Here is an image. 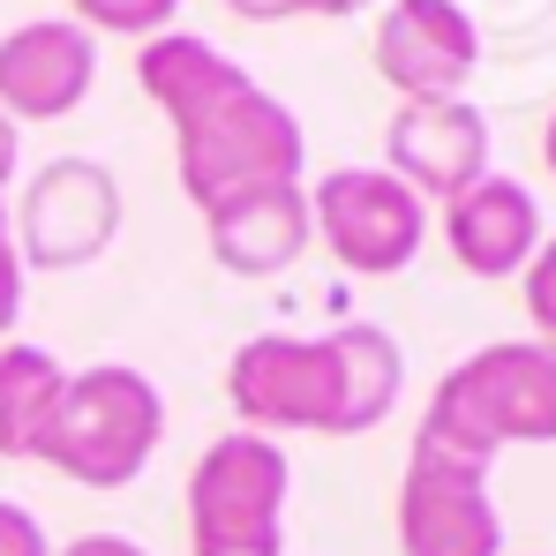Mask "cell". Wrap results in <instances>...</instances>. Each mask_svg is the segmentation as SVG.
<instances>
[{
  "label": "cell",
  "instance_id": "cell-1",
  "mask_svg": "<svg viewBox=\"0 0 556 556\" xmlns=\"http://www.w3.org/2000/svg\"><path fill=\"white\" fill-rule=\"evenodd\" d=\"M136 84L174 121V159H181V188L195 211L264 181H301V159H308L301 121L264 84H249L211 38L195 30L143 38Z\"/></svg>",
  "mask_w": 556,
  "mask_h": 556
},
{
  "label": "cell",
  "instance_id": "cell-2",
  "mask_svg": "<svg viewBox=\"0 0 556 556\" xmlns=\"http://www.w3.org/2000/svg\"><path fill=\"white\" fill-rule=\"evenodd\" d=\"M406 391V354L383 324H339L324 339L301 331H264L226 362V399L241 429L278 437V429H316V437H362L391 421Z\"/></svg>",
  "mask_w": 556,
  "mask_h": 556
},
{
  "label": "cell",
  "instance_id": "cell-3",
  "mask_svg": "<svg viewBox=\"0 0 556 556\" xmlns=\"http://www.w3.org/2000/svg\"><path fill=\"white\" fill-rule=\"evenodd\" d=\"M414 437L481 466H496L504 444H556V346L496 339V346L466 354L459 369L437 383L429 421Z\"/></svg>",
  "mask_w": 556,
  "mask_h": 556
},
{
  "label": "cell",
  "instance_id": "cell-4",
  "mask_svg": "<svg viewBox=\"0 0 556 556\" xmlns=\"http://www.w3.org/2000/svg\"><path fill=\"white\" fill-rule=\"evenodd\" d=\"M159 437H166V399H159V383L143 369H128V362H98V369L61 383V406H53V421H46L38 459L61 466V473L84 481V489H128V481L151 466Z\"/></svg>",
  "mask_w": 556,
  "mask_h": 556
},
{
  "label": "cell",
  "instance_id": "cell-5",
  "mask_svg": "<svg viewBox=\"0 0 556 556\" xmlns=\"http://www.w3.org/2000/svg\"><path fill=\"white\" fill-rule=\"evenodd\" d=\"M286 444L256 429H226L188 473V542L195 556H286Z\"/></svg>",
  "mask_w": 556,
  "mask_h": 556
},
{
  "label": "cell",
  "instance_id": "cell-6",
  "mask_svg": "<svg viewBox=\"0 0 556 556\" xmlns=\"http://www.w3.org/2000/svg\"><path fill=\"white\" fill-rule=\"evenodd\" d=\"M308 226L324 233V249L362 278H391L406 271L429 241V211L421 195L383 174V166H339L308 188Z\"/></svg>",
  "mask_w": 556,
  "mask_h": 556
},
{
  "label": "cell",
  "instance_id": "cell-7",
  "mask_svg": "<svg viewBox=\"0 0 556 556\" xmlns=\"http://www.w3.org/2000/svg\"><path fill=\"white\" fill-rule=\"evenodd\" d=\"M399 556H504L489 466L414 437L399 481Z\"/></svg>",
  "mask_w": 556,
  "mask_h": 556
},
{
  "label": "cell",
  "instance_id": "cell-8",
  "mask_svg": "<svg viewBox=\"0 0 556 556\" xmlns=\"http://www.w3.org/2000/svg\"><path fill=\"white\" fill-rule=\"evenodd\" d=\"M121 233V181L98 159H46L38 181L23 188L15 211V256L23 271H76L105 256V241Z\"/></svg>",
  "mask_w": 556,
  "mask_h": 556
},
{
  "label": "cell",
  "instance_id": "cell-9",
  "mask_svg": "<svg viewBox=\"0 0 556 556\" xmlns=\"http://www.w3.org/2000/svg\"><path fill=\"white\" fill-rule=\"evenodd\" d=\"M481 68V30L459 0H391L376 15V76L414 98H466V76Z\"/></svg>",
  "mask_w": 556,
  "mask_h": 556
},
{
  "label": "cell",
  "instance_id": "cell-10",
  "mask_svg": "<svg viewBox=\"0 0 556 556\" xmlns=\"http://www.w3.org/2000/svg\"><path fill=\"white\" fill-rule=\"evenodd\" d=\"M98 84V46L84 23L46 15L0 38V113L8 121H61Z\"/></svg>",
  "mask_w": 556,
  "mask_h": 556
},
{
  "label": "cell",
  "instance_id": "cell-11",
  "mask_svg": "<svg viewBox=\"0 0 556 556\" xmlns=\"http://www.w3.org/2000/svg\"><path fill=\"white\" fill-rule=\"evenodd\" d=\"M383 151H391L383 174H399L414 195H444L452 203L459 188H473L489 174V121L466 98H414V105L391 113Z\"/></svg>",
  "mask_w": 556,
  "mask_h": 556
},
{
  "label": "cell",
  "instance_id": "cell-12",
  "mask_svg": "<svg viewBox=\"0 0 556 556\" xmlns=\"http://www.w3.org/2000/svg\"><path fill=\"white\" fill-rule=\"evenodd\" d=\"M444 241H452L459 271L519 278L534 264V249H542V203H534L527 181H511V174L489 166L473 188H459V195L444 203Z\"/></svg>",
  "mask_w": 556,
  "mask_h": 556
},
{
  "label": "cell",
  "instance_id": "cell-13",
  "mask_svg": "<svg viewBox=\"0 0 556 556\" xmlns=\"http://www.w3.org/2000/svg\"><path fill=\"white\" fill-rule=\"evenodd\" d=\"M203 226H211V256L233 278H278L308 249V188L301 181L241 188V195L211 203Z\"/></svg>",
  "mask_w": 556,
  "mask_h": 556
},
{
  "label": "cell",
  "instance_id": "cell-14",
  "mask_svg": "<svg viewBox=\"0 0 556 556\" xmlns=\"http://www.w3.org/2000/svg\"><path fill=\"white\" fill-rule=\"evenodd\" d=\"M68 369L46 346H0V459H38Z\"/></svg>",
  "mask_w": 556,
  "mask_h": 556
},
{
  "label": "cell",
  "instance_id": "cell-15",
  "mask_svg": "<svg viewBox=\"0 0 556 556\" xmlns=\"http://www.w3.org/2000/svg\"><path fill=\"white\" fill-rule=\"evenodd\" d=\"M181 0H68V23L84 30H121V38H159Z\"/></svg>",
  "mask_w": 556,
  "mask_h": 556
},
{
  "label": "cell",
  "instance_id": "cell-16",
  "mask_svg": "<svg viewBox=\"0 0 556 556\" xmlns=\"http://www.w3.org/2000/svg\"><path fill=\"white\" fill-rule=\"evenodd\" d=\"M519 293H527V316H534V339L556 346V233H542L534 264L519 271Z\"/></svg>",
  "mask_w": 556,
  "mask_h": 556
},
{
  "label": "cell",
  "instance_id": "cell-17",
  "mask_svg": "<svg viewBox=\"0 0 556 556\" xmlns=\"http://www.w3.org/2000/svg\"><path fill=\"white\" fill-rule=\"evenodd\" d=\"M0 556H53L46 549V527L23 504H8V496H0Z\"/></svg>",
  "mask_w": 556,
  "mask_h": 556
},
{
  "label": "cell",
  "instance_id": "cell-18",
  "mask_svg": "<svg viewBox=\"0 0 556 556\" xmlns=\"http://www.w3.org/2000/svg\"><path fill=\"white\" fill-rule=\"evenodd\" d=\"M15 316H23V256H15V233L0 226V339L15 331Z\"/></svg>",
  "mask_w": 556,
  "mask_h": 556
},
{
  "label": "cell",
  "instance_id": "cell-19",
  "mask_svg": "<svg viewBox=\"0 0 556 556\" xmlns=\"http://www.w3.org/2000/svg\"><path fill=\"white\" fill-rule=\"evenodd\" d=\"M61 556H151V549H136L128 534H84V542H68Z\"/></svg>",
  "mask_w": 556,
  "mask_h": 556
},
{
  "label": "cell",
  "instance_id": "cell-20",
  "mask_svg": "<svg viewBox=\"0 0 556 556\" xmlns=\"http://www.w3.org/2000/svg\"><path fill=\"white\" fill-rule=\"evenodd\" d=\"M233 15H249V23H278V15H293V0H226Z\"/></svg>",
  "mask_w": 556,
  "mask_h": 556
},
{
  "label": "cell",
  "instance_id": "cell-21",
  "mask_svg": "<svg viewBox=\"0 0 556 556\" xmlns=\"http://www.w3.org/2000/svg\"><path fill=\"white\" fill-rule=\"evenodd\" d=\"M369 0H293V15H362Z\"/></svg>",
  "mask_w": 556,
  "mask_h": 556
},
{
  "label": "cell",
  "instance_id": "cell-22",
  "mask_svg": "<svg viewBox=\"0 0 556 556\" xmlns=\"http://www.w3.org/2000/svg\"><path fill=\"white\" fill-rule=\"evenodd\" d=\"M8 174H15V121L0 113V203H8Z\"/></svg>",
  "mask_w": 556,
  "mask_h": 556
},
{
  "label": "cell",
  "instance_id": "cell-23",
  "mask_svg": "<svg viewBox=\"0 0 556 556\" xmlns=\"http://www.w3.org/2000/svg\"><path fill=\"white\" fill-rule=\"evenodd\" d=\"M542 159H549V174H556V113H549V128H542Z\"/></svg>",
  "mask_w": 556,
  "mask_h": 556
},
{
  "label": "cell",
  "instance_id": "cell-24",
  "mask_svg": "<svg viewBox=\"0 0 556 556\" xmlns=\"http://www.w3.org/2000/svg\"><path fill=\"white\" fill-rule=\"evenodd\" d=\"M0 226H8V203H0Z\"/></svg>",
  "mask_w": 556,
  "mask_h": 556
}]
</instances>
